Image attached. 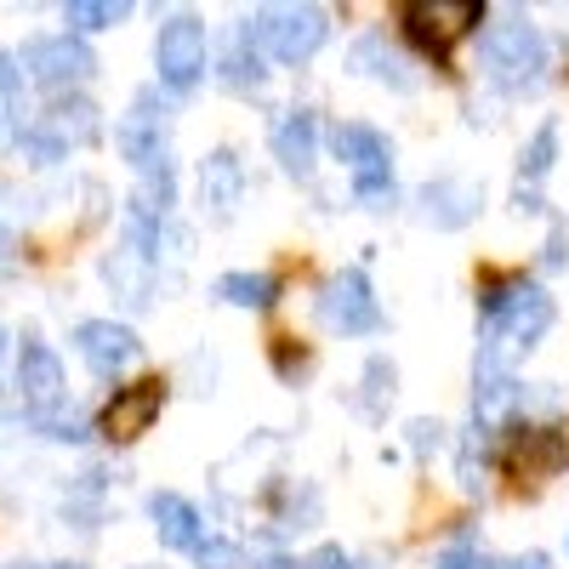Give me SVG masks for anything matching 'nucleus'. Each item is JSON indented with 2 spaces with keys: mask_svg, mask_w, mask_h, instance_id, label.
<instances>
[{
  "mask_svg": "<svg viewBox=\"0 0 569 569\" xmlns=\"http://www.w3.org/2000/svg\"><path fill=\"white\" fill-rule=\"evenodd\" d=\"M472 211H479V188L472 182H456V177H439L421 188V217L439 222V228H461Z\"/></svg>",
  "mask_w": 569,
  "mask_h": 569,
  "instance_id": "f3484780",
  "label": "nucleus"
},
{
  "mask_svg": "<svg viewBox=\"0 0 569 569\" xmlns=\"http://www.w3.org/2000/svg\"><path fill=\"white\" fill-rule=\"evenodd\" d=\"M319 319H325V330H342V337H365V330L382 325V308H376V297H370L365 268H342L337 279H325Z\"/></svg>",
  "mask_w": 569,
  "mask_h": 569,
  "instance_id": "9d476101",
  "label": "nucleus"
},
{
  "mask_svg": "<svg viewBox=\"0 0 569 569\" xmlns=\"http://www.w3.org/2000/svg\"><path fill=\"white\" fill-rule=\"evenodd\" d=\"M18 69L29 86H46V91H69V86H86L98 58H91V46L74 40V34H40L18 52Z\"/></svg>",
  "mask_w": 569,
  "mask_h": 569,
  "instance_id": "6e6552de",
  "label": "nucleus"
},
{
  "mask_svg": "<svg viewBox=\"0 0 569 569\" xmlns=\"http://www.w3.org/2000/svg\"><path fill=\"white\" fill-rule=\"evenodd\" d=\"M501 569H547V558L530 552V558H512V563H501Z\"/></svg>",
  "mask_w": 569,
  "mask_h": 569,
  "instance_id": "c85d7f7f",
  "label": "nucleus"
},
{
  "mask_svg": "<svg viewBox=\"0 0 569 569\" xmlns=\"http://www.w3.org/2000/svg\"><path fill=\"white\" fill-rule=\"evenodd\" d=\"M439 569H490V558H485L479 547L461 541V547H445V552H439Z\"/></svg>",
  "mask_w": 569,
  "mask_h": 569,
  "instance_id": "a878e982",
  "label": "nucleus"
},
{
  "mask_svg": "<svg viewBox=\"0 0 569 569\" xmlns=\"http://www.w3.org/2000/svg\"><path fill=\"white\" fill-rule=\"evenodd\" d=\"M302 569H365V563H359V558H348L342 547H319V552H313Z\"/></svg>",
  "mask_w": 569,
  "mask_h": 569,
  "instance_id": "bb28decb",
  "label": "nucleus"
},
{
  "mask_svg": "<svg viewBox=\"0 0 569 569\" xmlns=\"http://www.w3.org/2000/svg\"><path fill=\"white\" fill-rule=\"evenodd\" d=\"M91 137H98V109H91L86 98H58L23 126V154L34 166H58L74 149H86Z\"/></svg>",
  "mask_w": 569,
  "mask_h": 569,
  "instance_id": "423d86ee",
  "label": "nucleus"
},
{
  "mask_svg": "<svg viewBox=\"0 0 569 569\" xmlns=\"http://www.w3.org/2000/svg\"><path fill=\"white\" fill-rule=\"evenodd\" d=\"M120 154L142 171V177H154V171H171V103L160 98V91H137L126 120H120Z\"/></svg>",
  "mask_w": 569,
  "mask_h": 569,
  "instance_id": "0eeeda50",
  "label": "nucleus"
},
{
  "mask_svg": "<svg viewBox=\"0 0 569 569\" xmlns=\"http://www.w3.org/2000/svg\"><path fill=\"white\" fill-rule=\"evenodd\" d=\"M126 12H131V7H120V0H114V7H109V0H69V7H63V23L86 34V29H114Z\"/></svg>",
  "mask_w": 569,
  "mask_h": 569,
  "instance_id": "5701e85b",
  "label": "nucleus"
},
{
  "mask_svg": "<svg viewBox=\"0 0 569 569\" xmlns=\"http://www.w3.org/2000/svg\"><path fill=\"white\" fill-rule=\"evenodd\" d=\"M222 80H228L233 91H257V86H262V52H257V46H251L246 23H240V34H233V46H228V63H222Z\"/></svg>",
  "mask_w": 569,
  "mask_h": 569,
  "instance_id": "412c9836",
  "label": "nucleus"
},
{
  "mask_svg": "<svg viewBox=\"0 0 569 569\" xmlns=\"http://www.w3.org/2000/svg\"><path fill=\"white\" fill-rule=\"evenodd\" d=\"M313 142H319V120L308 109H291L273 120V160L302 182L313 177Z\"/></svg>",
  "mask_w": 569,
  "mask_h": 569,
  "instance_id": "4468645a",
  "label": "nucleus"
},
{
  "mask_svg": "<svg viewBox=\"0 0 569 569\" xmlns=\"http://www.w3.org/2000/svg\"><path fill=\"white\" fill-rule=\"evenodd\" d=\"M12 262V217H7V188H0V268Z\"/></svg>",
  "mask_w": 569,
  "mask_h": 569,
  "instance_id": "cd10ccee",
  "label": "nucleus"
},
{
  "mask_svg": "<svg viewBox=\"0 0 569 569\" xmlns=\"http://www.w3.org/2000/svg\"><path fill=\"white\" fill-rule=\"evenodd\" d=\"M479 18H485V12L472 7V0H416V7H405L410 34H416L433 58H445V52H450V40H461Z\"/></svg>",
  "mask_w": 569,
  "mask_h": 569,
  "instance_id": "ddd939ff",
  "label": "nucleus"
},
{
  "mask_svg": "<svg viewBox=\"0 0 569 569\" xmlns=\"http://www.w3.org/2000/svg\"><path fill=\"white\" fill-rule=\"evenodd\" d=\"M262 569H297L291 558H262Z\"/></svg>",
  "mask_w": 569,
  "mask_h": 569,
  "instance_id": "c756f323",
  "label": "nucleus"
},
{
  "mask_svg": "<svg viewBox=\"0 0 569 569\" xmlns=\"http://www.w3.org/2000/svg\"><path fill=\"white\" fill-rule=\"evenodd\" d=\"M246 34L262 58H279V63H308L325 34H330V18L319 7H262L246 18Z\"/></svg>",
  "mask_w": 569,
  "mask_h": 569,
  "instance_id": "20e7f679",
  "label": "nucleus"
},
{
  "mask_svg": "<svg viewBox=\"0 0 569 569\" xmlns=\"http://www.w3.org/2000/svg\"><path fill=\"white\" fill-rule=\"evenodd\" d=\"M52 569H80V563H52Z\"/></svg>",
  "mask_w": 569,
  "mask_h": 569,
  "instance_id": "7c9ffc66",
  "label": "nucleus"
},
{
  "mask_svg": "<svg viewBox=\"0 0 569 569\" xmlns=\"http://www.w3.org/2000/svg\"><path fill=\"white\" fill-rule=\"evenodd\" d=\"M485 74L501 91H536L547 80V40L536 23L525 18H507L485 34Z\"/></svg>",
  "mask_w": 569,
  "mask_h": 569,
  "instance_id": "7ed1b4c3",
  "label": "nucleus"
},
{
  "mask_svg": "<svg viewBox=\"0 0 569 569\" xmlns=\"http://www.w3.org/2000/svg\"><path fill=\"white\" fill-rule=\"evenodd\" d=\"M217 297L233 302V308H268L279 297V284L268 273H222L217 279Z\"/></svg>",
  "mask_w": 569,
  "mask_h": 569,
  "instance_id": "4be33fe9",
  "label": "nucleus"
},
{
  "mask_svg": "<svg viewBox=\"0 0 569 569\" xmlns=\"http://www.w3.org/2000/svg\"><path fill=\"white\" fill-rule=\"evenodd\" d=\"M365 382H370V410H382V399H393V365H382V359H370V370H365Z\"/></svg>",
  "mask_w": 569,
  "mask_h": 569,
  "instance_id": "393cba45",
  "label": "nucleus"
},
{
  "mask_svg": "<svg viewBox=\"0 0 569 569\" xmlns=\"http://www.w3.org/2000/svg\"><path fill=\"white\" fill-rule=\"evenodd\" d=\"M154 69H160V80H166L171 91H194V86H200V74H206V29H200V18L177 12V18L160 23Z\"/></svg>",
  "mask_w": 569,
  "mask_h": 569,
  "instance_id": "1a4fd4ad",
  "label": "nucleus"
},
{
  "mask_svg": "<svg viewBox=\"0 0 569 569\" xmlns=\"http://www.w3.org/2000/svg\"><path fill=\"white\" fill-rule=\"evenodd\" d=\"M194 558H200V569H240V547L217 541V536H206V541L194 547Z\"/></svg>",
  "mask_w": 569,
  "mask_h": 569,
  "instance_id": "b1692460",
  "label": "nucleus"
},
{
  "mask_svg": "<svg viewBox=\"0 0 569 569\" xmlns=\"http://www.w3.org/2000/svg\"><path fill=\"white\" fill-rule=\"evenodd\" d=\"M149 518H154V536H160L166 547H177V552H194V547L206 541V525H200L194 501H182V496H171V490H160V496L149 501Z\"/></svg>",
  "mask_w": 569,
  "mask_h": 569,
  "instance_id": "dca6fc26",
  "label": "nucleus"
},
{
  "mask_svg": "<svg viewBox=\"0 0 569 569\" xmlns=\"http://www.w3.org/2000/svg\"><path fill=\"white\" fill-rule=\"evenodd\" d=\"M552 325V297L541 284L507 279L485 297V337H479V382H507L512 365L525 359Z\"/></svg>",
  "mask_w": 569,
  "mask_h": 569,
  "instance_id": "f257e3e1",
  "label": "nucleus"
},
{
  "mask_svg": "<svg viewBox=\"0 0 569 569\" xmlns=\"http://www.w3.org/2000/svg\"><path fill=\"white\" fill-rule=\"evenodd\" d=\"M166 410V382H131V388H120L109 405H103V439L109 445H131V439H142L154 427V416Z\"/></svg>",
  "mask_w": 569,
  "mask_h": 569,
  "instance_id": "f8f14e48",
  "label": "nucleus"
},
{
  "mask_svg": "<svg viewBox=\"0 0 569 569\" xmlns=\"http://www.w3.org/2000/svg\"><path fill=\"white\" fill-rule=\"evenodd\" d=\"M552 142H558V131H552V126H541V131H536V142H530V154H525V166H518V211H541L536 182L552 171Z\"/></svg>",
  "mask_w": 569,
  "mask_h": 569,
  "instance_id": "6ab92c4d",
  "label": "nucleus"
},
{
  "mask_svg": "<svg viewBox=\"0 0 569 569\" xmlns=\"http://www.w3.org/2000/svg\"><path fill=\"white\" fill-rule=\"evenodd\" d=\"M18 393L23 410L34 416V427L46 439H86V421L69 410V388H63V365L46 342H23L18 353Z\"/></svg>",
  "mask_w": 569,
  "mask_h": 569,
  "instance_id": "f03ea898",
  "label": "nucleus"
},
{
  "mask_svg": "<svg viewBox=\"0 0 569 569\" xmlns=\"http://www.w3.org/2000/svg\"><path fill=\"white\" fill-rule=\"evenodd\" d=\"M353 69L359 74H370V80H388V86H410V69L399 63V52H388V40L382 34H365L359 46H353Z\"/></svg>",
  "mask_w": 569,
  "mask_h": 569,
  "instance_id": "aec40b11",
  "label": "nucleus"
},
{
  "mask_svg": "<svg viewBox=\"0 0 569 569\" xmlns=\"http://www.w3.org/2000/svg\"><path fill=\"white\" fill-rule=\"evenodd\" d=\"M23 69H18V58L12 52H0V149H12L18 142V126H23Z\"/></svg>",
  "mask_w": 569,
  "mask_h": 569,
  "instance_id": "a211bd4d",
  "label": "nucleus"
},
{
  "mask_svg": "<svg viewBox=\"0 0 569 569\" xmlns=\"http://www.w3.org/2000/svg\"><path fill=\"white\" fill-rule=\"evenodd\" d=\"M0 353H7V337H0Z\"/></svg>",
  "mask_w": 569,
  "mask_h": 569,
  "instance_id": "2f4dec72",
  "label": "nucleus"
},
{
  "mask_svg": "<svg viewBox=\"0 0 569 569\" xmlns=\"http://www.w3.org/2000/svg\"><path fill=\"white\" fill-rule=\"evenodd\" d=\"M74 353L86 359V370H91V376L114 382V376H126V370L137 365L142 342L131 337L126 325H114V319H86V325L74 330Z\"/></svg>",
  "mask_w": 569,
  "mask_h": 569,
  "instance_id": "9b49d317",
  "label": "nucleus"
},
{
  "mask_svg": "<svg viewBox=\"0 0 569 569\" xmlns=\"http://www.w3.org/2000/svg\"><path fill=\"white\" fill-rule=\"evenodd\" d=\"M240 200H246V171H240V160H233L228 149H217V154L200 166V206H206L217 222H228Z\"/></svg>",
  "mask_w": 569,
  "mask_h": 569,
  "instance_id": "2eb2a0df",
  "label": "nucleus"
},
{
  "mask_svg": "<svg viewBox=\"0 0 569 569\" xmlns=\"http://www.w3.org/2000/svg\"><path fill=\"white\" fill-rule=\"evenodd\" d=\"M330 149H337V160L348 166L353 194L370 211H388L393 206V149H388L382 131H370V126H337V131H330Z\"/></svg>",
  "mask_w": 569,
  "mask_h": 569,
  "instance_id": "39448f33",
  "label": "nucleus"
}]
</instances>
